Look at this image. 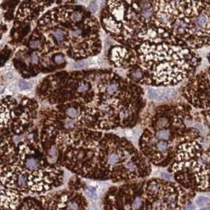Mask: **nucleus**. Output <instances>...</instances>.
Returning a JSON list of instances; mask_svg holds the SVG:
<instances>
[{"instance_id":"f257e3e1","label":"nucleus","mask_w":210,"mask_h":210,"mask_svg":"<svg viewBox=\"0 0 210 210\" xmlns=\"http://www.w3.org/2000/svg\"><path fill=\"white\" fill-rule=\"evenodd\" d=\"M139 38L146 40L139 48L141 66L155 85H175L194 74L199 57L194 49L169 31L150 25L140 31Z\"/></svg>"},{"instance_id":"f03ea898","label":"nucleus","mask_w":210,"mask_h":210,"mask_svg":"<svg viewBox=\"0 0 210 210\" xmlns=\"http://www.w3.org/2000/svg\"><path fill=\"white\" fill-rule=\"evenodd\" d=\"M154 23L193 49L210 44V0H154Z\"/></svg>"},{"instance_id":"7ed1b4c3","label":"nucleus","mask_w":210,"mask_h":210,"mask_svg":"<svg viewBox=\"0 0 210 210\" xmlns=\"http://www.w3.org/2000/svg\"><path fill=\"white\" fill-rule=\"evenodd\" d=\"M199 135L187 139L176 149L172 171L189 188L210 191V147L204 149Z\"/></svg>"},{"instance_id":"20e7f679","label":"nucleus","mask_w":210,"mask_h":210,"mask_svg":"<svg viewBox=\"0 0 210 210\" xmlns=\"http://www.w3.org/2000/svg\"><path fill=\"white\" fill-rule=\"evenodd\" d=\"M183 95L210 128V68L191 76L183 88Z\"/></svg>"},{"instance_id":"39448f33","label":"nucleus","mask_w":210,"mask_h":210,"mask_svg":"<svg viewBox=\"0 0 210 210\" xmlns=\"http://www.w3.org/2000/svg\"><path fill=\"white\" fill-rule=\"evenodd\" d=\"M146 194L151 200V209H183L186 201V194L180 186L173 183L152 180L148 183Z\"/></svg>"},{"instance_id":"423d86ee","label":"nucleus","mask_w":210,"mask_h":210,"mask_svg":"<svg viewBox=\"0 0 210 210\" xmlns=\"http://www.w3.org/2000/svg\"><path fill=\"white\" fill-rule=\"evenodd\" d=\"M174 95L173 90L168 88H150L148 91V96L154 101L163 102L169 101Z\"/></svg>"},{"instance_id":"0eeeda50","label":"nucleus","mask_w":210,"mask_h":210,"mask_svg":"<svg viewBox=\"0 0 210 210\" xmlns=\"http://www.w3.org/2000/svg\"><path fill=\"white\" fill-rule=\"evenodd\" d=\"M123 155H124V154H121L120 149L109 151V154L106 155V158H105L106 166L108 167L109 169H111V168L119 165L120 162H121L123 160L122 159H123Z\"/></svg>"},{"instance_id":"6e6552de","label":"nucleus","mask_w":210,"mask_h":210,"mask_svg":"<svg viewBox=\"0 0 210 210\" xmlns=\"http://www.w3.org/2000/svg\"><path fill=\"white\" fill-rule=\"evenodd\" d=\"M104 91L106 95L113 96V95L117 94L120 91L119 82L116 80H111L105 86Z\"/></svg>"},{"instance_id":"1a4fd4ad","label":"nucleus","mask_w":210,"mask_h":210,"mask_svg":"<svg viewBox=\"0 0 210 210\" xmlns=\"http://www.w3.org/2000/svg\"><path fill=\"white\" fill-rule=\"evenodd\" d=\"M39 160L34 156H29L24 160V167L27 170L36 171L39 167Z\"/></svg>"},{"instance_id":"9d476101","label":"nucleus","mask_w":210,"mask_h":210,"mask_svg":"<svg viewBox=\"0 0 210 210\" xmlns=\"http://www.w3.org/2000/svg\"><path fill=\"white\" fill-rule=\"evenodd\" d=\"M195 203L200 207H206L210 205V197L206 195H198L195 198Z\"/></svg>"},{"instance_id":"9b49d317","label":"nucleus","mask_w":210,"mask_h":210,"mask_svg":"<svg viewBox=\"0 0 210 210\" xmlns=\"http://www.w3.org/2000/svg\"><path fill=\"white\" fill-rule=\"evenodd\" d=\"M66 116L72 119H76L79 117V111L75 107H68L65 110Z\"/></svg>"},{"instance_id":"f8f14e48","label":"nucleus","mask_w":210,"mask_h":210,"mask_svg":"<svg viewBox=\"0 0 210 210\" xmlns=\"http://www.w3.org/2000/svg\"><path fill=\"white\" fill-rule=\"evenodd\" d=\"M89 89V84L87 82H85L84 80H81L77 84V87H76V91L78 93H85L86 91H88Z\"/></svg>"},{"instance_id":"ddd939ff","label":"nucleus","mask_w":210,"mask_h":210,"mask_svg":"<svg viewBox=\"0 0 210 210\" xmlns=\"http://www.w3.org/2000/svg\"><path fill=\"white\" fill-rule=\"evenodd\" d=\"M76 121L72 118L68 117L64 120V128L66 129H72L76 127Z\"/></svg>"},{"instance_id":"4468645a","label":"nucleus","mask_w":210,"mask_h":210,"mask_svg":"<svg viewBox=\"0 0 210 210\" xmlns=\"http://www.w3.org/2000/svg\"><path fill=\"white\" fill-rule=\"evenodd\" d=\"M142 206H143V200H142V198L140 197H136L134 199L133 202H132V206H131V209H140L142 208Z\"/></svg>"},{"instance_id":"2eb2a0df","label":"nucleus","mask_w":210,"mask_h":210,"mask_svg":"<svg viewBox=\"0 0 210 210\" xmlns=\"http://www.w3.org/2000/svg\"><path fill=\"white\" fill-rule=\"evenodd\" d=\"M143 76H144V72L141 70H135L132 73V78L135 79V80H143Z\"/></svg>"},{"instance_id":"dca6fc26","label":"nucleus","mask_w":210,"mask_h":210,"mask_svg":"<svg viewBox=\"0 0 210 210\" xmlns=\"http://www.w3.org/2000/svg\"><path fill=\"white\" fill-rule=\"evenodd\" d=\"M18 86H19V88L21 90H29V89L32 88V84L30 83L25 81V80H21Z\"/></svg>"},{"instance_id":"f3484780","label":"nucleus","mask_w":210,"mask_h":210,"mask_svg":"<svg viewBox=\"0 0 210 210\" xmlns=\"http://www.w3.org/2000/svg\"><path fill=\"white\" fill-rule=\"evenodd\" d=\"M41 42L40 40H37V39H35V40H33V41L30 42V47L32 49H38L41 47Z\"/></svg>"},{"instance_id":"a211bd4d","label":"nucleus","mask_w":210,"mask_h":210,"mask_svg":"<svg viewBox=\"0 0 210 210\" xmlns=\"http://www.w3.org/2000/svg\"><path fill=\"white\" fill-rule=\"evenodd\" d=\"M54 61H55V63H57L58 65H61V64H62V63L64 62V61H65L63 55L60 54L55 55L54 58Z\"/></svg>"},{"instance_id":"6ab92c4d","label":"nucleus","mask_w":210,"mask_h":210,"mask_svg":"<svg viewBox=\"0 0 210 210\" xmlns=\"http://www.w3.org/2000/svg\"><path fill=\"white\" fill-rule=\"evenodd\" d=\"M87 195H88L90 198H93V199H95L96 198V192L95 191V189L92 188V187H89L87 189Z\"/></svg>"},{"instance_id":"aec40b11","label":"nucleus","mask_w":210,"mask_h":210,"mask_svg":"<svg viewBox=\"0 0 210 210\" xmlns=\"http://www.w3.org/2000/svg\"><path fill=\"white\" fill-rule=\"evenodd\" d=\"M89 10L91 11V13H95L98 10V3L96 2H92L89 5Z\"/></svg>"},{"instance_id":"412c9836","label":"nucleus","mask_w":210,"mask_h":210,"mask_svg":"<svg viewBox=\"0 0 210 210\" xmlns=\"http://www.w3.org/2000/svg\"><path fill=\"white\" fill-rule=\"evenodd\" d=\"M38 61H39L38 55L35 54H33V55H32V62H33V64H36V63H38Z\"/></svg>"},{"instance_id":"4be33fe9","label":"nucleus","mask_w":210,"mask_h":210,"mask_svg":"<svg viewBox=\"0 0 210 210\" xmlns=\"http://www.w3.org/2000/svg\"><path fill=\"white\" fill-rule=\"evenodd\" d=\"M209 61H210V54H209Z\"/></svg>"}]
</instances>
